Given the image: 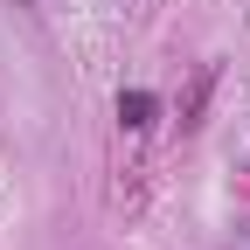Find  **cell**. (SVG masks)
Wrapping results in <instances>:
<instances>
[{"label":"cell","mask_w":250,"mask_h":250,"mask_svg":"<svg viewBox=\"0 0 250 250\" xmlns=\"http://www.w3.org/2000/svg\"><path fill=\"white\" fill-rule=\"evenodd\" d=\"M118 118L132 125V132H146V125L160 118V98H153V90H118Z\"/></svg>","instance_id":"6da1fadb"},{"label":"cell","mask_w":250,"mask_h":250,"mask_svg":"<svg viewBox=\"0 0 250 250\" xmlns=\"http://www.w3.org/2000/svg\"><path fill=\"white\" fill-rule=\"evenodd\" d=\"M42 7H62V0H42Z\"/></svg>","instance_id":"7a4b0ae2"}]
</instances>
